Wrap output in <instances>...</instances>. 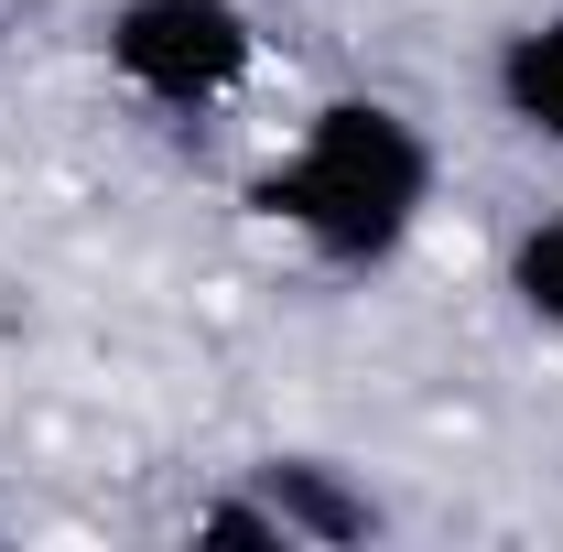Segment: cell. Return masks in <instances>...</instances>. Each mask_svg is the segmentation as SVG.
I'll use <instances>...</instances> for the list:
<instances>
[{
    "instance_id": "6da1fadb",
    "label": "cell",
    "mask_w": 563,
    "mask_h": 552,
    "mask_svg": "<svg viewBox=\"0 0 563 552\" xmlns=\"http://www.w3.org/2000/svg\"><path fill=\"white\" fill-rule=\"evenodd\" d=\"M250 207L325 272H379L433 207V141L390 98H325L303 131L250 174Z\"/></svg>"
},
{
    "instance_id": "7a4b0ae2",
    "label": "cell",
    "mask_w": 563,
    "mask_h": 552,
    "mask_svg": "<svg viewBox=\"0 0 563 552\" xmlns=\"http://www.w3.org/2000/svg\"><path fill=\"white\" fill-rule=\"evenodd\" d=\"M98 55H109V76H120L131 98L196 120V109H228V98L250 87L261 22H250V0H109Z\"/></svg>"
},
{
    "instance_id": "3957f363",
    "label": "cell",
    "mask_w": 563,
    "mask_h": 552,
    "mask_svg": "<svg viewBox=\"0 0 563 552\" xmlns=\"http://www.w3.org/2000/svg\"><path fill=\"white\" fill-rule=\"evenodd\" d=\"M250 487L272 498L282 542H314V552H347V542H379V498L336 466V455H261Z\"/></svg>"
},
{
    "instance_id": "277c9868",
    "label": "cell",
    "mask_w": 563,
    "mask_h": 552,
    "mask_svg": "<svg viewBox=\"0 0 563 552\" xmlns=\"http://www.w3.org/2000/svg\"><path fill=\"white\" fill-rule=\"evenodd\" d=\"M498 120L520 141H542V152H563V11H531V22H509L498 33Z\"/></svg>"
},
{
    "instance_id": "5b68a950",
    "label": "cell",
    "mask_w": 563,
    "mask_h": 552,
    "mask_svg": "<svg viewBox=\"0 0 563 552\" xmlns=\"http://www.w3.org/2000/svg\"><path fill=\"white\" fill-rule=\"evenodd\" d=\"M498 292L542 325V336H563V207H542L520 239H509V261H498Z\"/></svg>"
}]
</instances>
